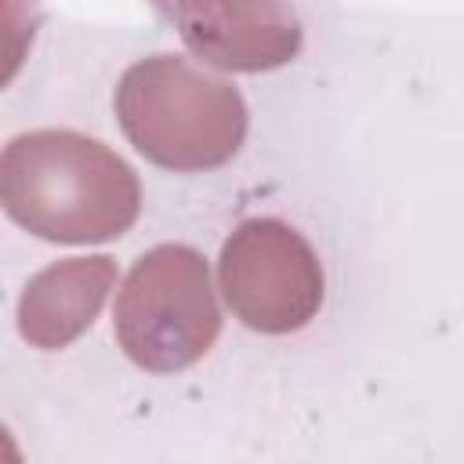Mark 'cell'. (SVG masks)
<instances>
[{
	"label": "cell",
	"instance_id": "cell-5",
	"mask_svg": "<svg viewBox=\"0 0 464 464\" xmlns=\"http://www.w3.org/2000/svg\"><path fill=\"white\" fill-rule=\"evenodd\" d=\"M185 47L228 72H268L301 51L290 0H174Z\"/></svg>",
	"mask_w": 464,
	"mask_h": 464
},
{
	"label": "cell",
	"instance_id": "cell-4",
	"mask_svg": "<svg viewBox=\"0 0 464 464\" xmlns=\"http://www.w3.org/2000/svg\"><path fill=\"white\" fill-rule=\"evenodd\" d=\"M221 294L239 323L261 334L301 330L323 304L312 246L276 218L243 221L221 246Z\"/></svg>",
	"mask_w": 464,
	"mask_h": 464
},
{
	"label": "cell",
	"instance_id": "cell-1",
	"mask_svg": "<svg viewBox=\"0 0 464 464\" xmlns=\"http://www.w3.org/2000/svg\"><path fill=\"white\" fill-rule=\"evenodd\" d=\"M0 203L11 221L51 243H105L141 210L138 174L98 138L29 130L0 156Z\"/></svg>",
	"mask_w": 464,
	"mask_h": 464
},
{
	"label": "cell",
	"instance_id": "cell-3",
	"mask_svg": "<svg viewBox=\"0 0 464 464\" xmlns=\"http://www.w3.org/2000/svg\"><path fill=\"white\" fill-rule=\"evenodd\" d=\"M112 330L123 355L152 373H174L203 359L221 330L203 254L178 243L141 254L116 297Z\"/></svg>",
	"mask_w": 464,
	"mask_h": 464
},
{
	"label": "cell",
	"instance_id": "cell-2",
	"mask_svg": "<svg viewBox=\"0 0 464 464\" xmlns=\"http://www.w3.org/2000/svg\"><path fill=\"white\" fill-rule=\"evenodd\" d=\"M116 116L130 145L167 170L221 167L246 138L239 91L178 54L134 62L116 87Z\"/></svg>",
	"mask_w": 464,
	"mask_h": 464
},
{
	"label": "cell",
	"instance_id": "cell-6",
	"mask_svg": "<svg viewBox=\"0 0 464 464\" xmlns=\"http://www.w3.org/2000/svg\"><path fill=\"white\" fill-rule=\"evenodd\" d=\"M116 283L109 257H65L36 272L18 301V334L44 352L76 341L102 312Z\"/></svg>",
	"mask_w": 464,
	"mask_h": 464
}]
</instances>
